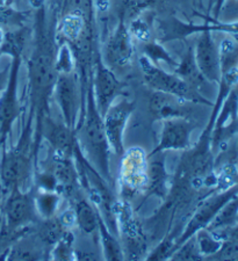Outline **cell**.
<instances>
[{
    "instance_id": "cell-14",
    "label": "cell",
    "mask_w": 238,
    "mask_h": 261,
    "mask_svg": "<svg viewBox=\"0 0 238 261\" xmlns=\"http://www.w3.org/2000/svg\"><path fill=\"white\" fill-rule=\"evenodd\" d=\"M2 212L8 230L28 228L37 214L31 192L22 191L18 187L12 189L6 195Z\"/></svg>"
},
{
    "instance_id": "cell-7",
    "label": "cell",
    "mask_w": 238,
    "mask_h": 261,
    "mask_svg": "<svg viewBox=\"0 0 238 261\" xmlns=\"http://www.w3.org/2000/svg\"><path fill=\"white\" fill-rule=\"evenodd\" d=\"M53 96L61 111L63 122L76 132L84 105L82 103L78 78L74 72L58 73Z\"/></svg>"
},
{
    "instance_id": "cell-4",
    "label": "cell",
    "mask_w": 238,
    "mask_h": 261,
    "mask_svg": "<svg viewBox=\"0 0 238 261\" xmlns=\"http://www.w3.org/2000/svg\"><path fill=\"white\" fill-rule=\"evenodd\" d=\"M138 65L142 71L144 83L151 91L178 96L195 105H205L209 107L214 105L206 96L191 88L177 73L169 72L163 67L155 65L143 55L138 57Z\"/></svg>"
},
{
    "instance_id": "cell-41",
    "label": "cell",
    "mask_w": 238,
    "mask_h": 261,
    "mask_svg": "<svg viewBox=\"0 0 238 261\" xmlns=\"http://www.w3.org/2000/svg\"><path fill=\"white\" fill-rule=\"evenodd\" d=\"M237 153H238V144H237Z\"/></svg>"
},
{
    "instance_id": "cell-20",
    "label": "cell",
    "mask_w": 238,
    "mask_h": 261,
    "mask_svg": "<svg viewBox=\"0 0 238 261\" xmlns=\"http://www.w3.org/2000/svg\"><path fill=\"white\" fill-rule=\"evenodd\" d=\"M97 208V207H96ZM98 209V208H97ZM98 232L101 244H103L104 254L106 260H125V253L121 247V244L117 239L110 233L107 223H106L103 215L98 209Z\"/></svg>"
},
{
    "instance_id": "cell-21",
    "label": "cell",
    "mask_w": 238,
    "mask_h": 261,
    "mask_svg": "<svg viewBox=\"0 0 238 261\" xmlns=\"http://www.w3.org/2000/svg\"><path fill=\"white\" fill-rule=\"evenodd\" d=\"M169 186L168 182V174L166 168L161 161H154L149 163L148 167V184L146 192L149 194L157 195L160 197H165L168 194L166 187Z\"/></svg>"
},
{
    "instance_id": "cell-12",
    "label": "cell",
    "mask_w": 238,
    "mask_h": 261,
    "mask_svg": "<svg viewBox=\"0 0 238 261\" xmlns=\"http://www.w3.org/2000/svg\"><path fill=\"white\" fill-rule=\"evenodd\" d=\"M159 142L149 157L168 151H186L192 146V134L197 123L192 117H176L164 120Z\"/></svg>"
},
{
    "instance_id": "cell-11",
    "label": "cell",
    "mask_w": 238,
    "mask_h": 261,
    "mask_svg": "<svg viewBox=\"0 0 238 261\" xmlns=\"http://www.w3.org/2000/svg\"><path fill=\"white\" fill-rule=\"evenodd\" d=\"M114 216H115L117 231L120 230L126 251L128 252L127 254L128 259H142L146 254L148 244L141 226L134 218L129 202L127 200L116 201L114 205Z\"/></svg>"
},
{
    "instance_id": "cell-19",
    "label": "cell",
    "mask_w": 238,
    "mask_h": 261,
    "mask_svg": "<svg viewBox=\"0 0 238 261\" xmlns=\"http://www.w3.org/2000/svg\"><path fill=\"white\" fill-rule=\"evenodd\" d=\"M74 212L76 225L85 234H92L98 231V209L87 197L78 194L74 199Z\"/></svg>"
},
{
    "instance_id": "cell-23",
    "label": "cell",
    "mask_w": 238,
    "mask_h": 261,
    "mask_svg": "<svg viewBox=\"0 0 238 261\" xmlns=\"http://www.w3.org/2000/svg\"><path fill=\"white\" fill-rule=\"evenodd\" d=\"M142 53L143 56H146L148 60L154 63L155 65H158L161 67V65L165 64L173 69V71L177 67L178 62H179L157 41L151 40L149 42H146V43H143Z\"/></svg>"
},
{
    "instance_id": "cell-39",
    "label": "cell",
    "mask_w": 238,
    "mask_h": 261,
    "mask_svg": "<svg viewBox=\"0 0 238 261\" xmlns=\"http://www.w3.org/2000/svg\"><path fill=\"white\" fill-rule=\"evenodd\" d=\"M6 143H7V141L4 140V137L2 136V134H0V151H2L3 147L6 145Z\"/></svg>"
},
{
    "instance_id": "cell-6",
    "label": "cell",
    "mask_w": 238,
    "mask_h": 261,
    "mask_svg": "<svg viewBox=\"0 0 238 261\" xmlns=\"http://www.w3.org/2000/svg\"><path fill=\"white\" fill-rule=\"evenodd\" d=\"M238 134V84L229 92L216 114L210 133V146L214 154L227 151L228 143Z\"/></svg>"
},
{
    "instance_id": "cell-29",
    "label": "cell",
    "mask_w": 238,
    "mask_h": 261,
    "mask_svg": "<svg viewBox=\"0 0 238 261\" xmlns=\"http://www.w3.org/2000/svg\"><path fill=\"white\" fill-rule=\"evenodd\" d=\"M75 64L76 57L71 45L67 43H63L58 50L56 58H55V67H56L57 73L74 72Z\"/></svg>"
},
{
    "instance_id": "cell-33",
    "label": "cell",
    "mask_w": 238,
    "mask_h": 261,
    "mask_svg": "<svg viewBox=\"0 0 238 261\" xmlns=\"http://www.w3.org/2000/svg\"><path fill=\"white\" fill-rule=\"evenodd\" d=\"M128 29L133 39H136L142 43L151 41V28L147 21L141 18V15L131 19Z\"/></svg>"
},
{
    "instance_id": "cell-8",
    "label": "cell",
    "mask_w": 238,
    "mask_h": 261,
    "mask_svg": "<svg viewBox=\"0 0 238 261\" xmlns=\"http://www.w3.org/2000/svg\"><path fill=\"white\" fill-rule=\"evenodd\" d=\"M12 57H13V61H12L10 67L8 81L2 92V95H0V134L6 141L11 136L12 128L22 112L18 96L21 53L14 54Z\"/></svg>"
},
{
    "instance_id": "cell-3",
    "label": "cell",
    "mask_w": 238,
    "mask_h": 261,
    "mask_svg": "<svg viewBox=\"0 0 238 261\" xmlns=\"http://www.w3.org/2000/svg\"><path fill=\"white\" fill-rule=\"evenodd\" d=\"M84 111L80 114L79 123L76 134H80L82 145L88 154L90 162L96 170L106 180L110 179L109 153L110 146L106 136L103 115L97 107L94 93H93L92 79L86 90Z\"/></svg>"
},
{
    "instance_id": "cell-18",
    "label": "cell",
    "mask_w": 238,
    "mask_h": 261,
    "mask_svg": "<svg viewBox=\"0 0 238 261\" xmlns=\"http://www.w3.org/2000/svg\"><path fill=\"white\" fill-rule=\"evenodd\" d=\"M184 81L191 88L205 96V90L208 84H210L200 72L199 67L194 60L193 48H188V50L182 55V58L178 62V65L173 71Z\"/></svg>"
},
{
    "instance_id": "cell-17",
    "label": "cell",
    "mask_w": 238,
    "mask_h": 261,
    "mask_svg": "<svg viewBox=\"0 0 238 261\" xmlns=\"http://www.w3.org/2000/svg\"><path fill=\"white\" fill-rule=\"evenodd\" d=\"M193 105L195 103L157 91H151L149 96V112L158 121L176 117H192Z\"/></svg>"
},
{
    "instance_id": "cell-38",
    "label": "cell",
    "mask_w": 238,
    "mask_h": 261,
    "mask_svg": "<svg viewBox=\"0 0 238 261\" xmlns=\"http://www.w3.org/2000/svg\"><path fill=\"white\" fill-rule=\"evenodd\" d=\"M8 73H10V71L5 70L3 71V72H0V93H2L4 88H5L7 81H8Z\"/></svg>"
},
{
    "instance_id": "cell-35",
    "label": "cell",
    "mask_w": 238,
    "mask_h": 261,
    "mask_svg": "<svg viewBox=\"0 0 238 261\" xmlns=\"http://www.w3.org/2000/svg\"><path fill=\"white\" fill-rule=\"evenodd\" d=\"M35 184L40 191H52L58 192V182L56 176L52 171H44L36 173L34 176Z\"/></svg>"
},
{
    "instance_id": "cell-27",
    "label": "cell",
    "mask_w": 238,
    "mask_h": 261,
    "mask_svg": "<svg viewBox=\"0 0 238 261\" xmlns=\"http://www.w3.org/2000/svg\"><path fill=\"white\" fill-rule=\"evenodd\" d=\"M194 237L195 241H197L200 254L202 255L203 259H210L220 250L223 243V239H221L212 231L208 229L199 230L194 234Z\"/></svg>"
},
{
    "instance_id": "cell-28",
    "label": "cell",
    "mask_w": 238,
    "mask_h": 261,
    "mask_svg": "<svg viewBox=\"0 0 238 261\" xmlns=\"http://www.w3.org/2000/svg\"><path fill=\"white\" fill-rule=\"evenodd\" d=\"M75 236L71 231L66 230L62 238L55 244L52 250L50 258L55 260H72L75 259V248H74Z\"/></svg>"
},
{
    "instance_id": "cell-5",
    "label": "cell",
    "mask_w": 238,
    "mask_h": 261,
    "mask_svg": "<svg viewBox=\"0 0 238 261\" xmlns=\"http://www.w3.org/2000/svg\"><path fill=\"white\" fill-rule=\"evenodd\" d=\"M238 195V184L233 185L230 188L221 192H211L209 195L203 197L200 203L193 210L192 216L187 222L185 229L178 236L176 244H174L173 252L179 247L182 243L193 236L201 229H207L212 220L218 216L225 204L233 197Z\"/></svg>"
},
{
    "instance_id": "cell-36",
    "label": "cell",
    "mask_w": 238,
    "mask_h": 261,
    "mask_svg": "<svg viewBox=\"0 0 238 261\" xmlns=\"http://www.w3.org/2000/svg\"><path fill=\"white\" fill-rule=\"evenodd\" d=\"M218 237L221 239H235V241L238 242V223L232 226H229V228L225 229H221V230H216L212 231Z\"/></svg>"
},
{
    "instance_id": "cell-24",
    "label": "cell",
    "mask_w": 238,
    "mask_h": 261,
    "mask_svg": "<svg viewBox=\"0 0 238 261\" xmlns=\"http://www.w3.org/2000/svg\"><path fill=\"white\" fill-rule=\"evenodd\" d=\"M221 74L238 67V43L231 35L225 36L219 44Z\"/></svg>"
},
{
    "instance_id": "cell-34",
    "label": "cell",
    "mask_w": 238,
    "mask_h": 261,
    "mask_svg": "<svg viewBox=\"0 0 238 261\" xmlns=\"http://www.w3.org/2000/svg\"><path fill=\"white\" fill-rule=\"evenodd\" d=\"M211 260H238V242L235 239H223L220 250L211 256Z\"/></svg>"
},
{
    "instance_id": "cell-30",
    "label": "cell",
    "mask_w": 238,
    "mask_h": 261,
    "mask_svg": "<svg viewBox=\"0 0 238 261\" xmlns=\"http://www.w3.org/2000/svg\"><path fill=\"white\" fill-rule=\"evenodd\" d=\"M157 3V0H122L121 16L123 19H134L148 11Z\"/></svg>"
},
{
    "instance_id": "cell-31",
    "label": "cell",
    "mask_w": 238,
    "mask_h": 261,
    "mask_svg": "<svg viewBox=\"0 0 238 261\" xmlns=\"http://www.w3.org/2000/svg\"><path fill=\"white\" fill-rule=\"evenodd\" d=\"M171 260H202V255L200 254L199 248L197 245V241L195 237H191L187 239L185 243H182L181 245L173 252Z\"/></svg>"
},
{
    "instance_id": "cell-2",
    "label": "cell",
    "mask_w": 238,
    "mask_h": 261,
    "mask_svg": "<svg viewBox=\"0 0 238 261\" xmlns=\"http://www.w3.org/2000/svg\"><path fill=\"white\" fill-rule=\"evenodd\" d=\"M35 113L29 108L28 117L23 120L18 143L7 149L3 147L0 158V191L7 195L13 188L28 191L27 185L34 170V161L37 162L35 143L33 136V121Z\"/></svg>"
},
{
    "instance_id": "cell-9",
    "label": "cell",
    "mask_w": 238,
    "mask_h": 261,
    "mask_svg": "<svg viewBox=\"0 0 238 261\" xmlns=\"http://www.w3.org/2000/svg\"><path fill=\"white\" fill-rule=\"evenodd\" d=\"M120 180L122 195L128 201V196L146 191L148 184L149 163L142 147H130L121 155Z\"/></svg>"
},
{
    "instance_id": "cell-40",
    "label": "cell",
    "mask_w": 238,
    "mask_h": 261,
    "mask_svg": "<svg viewBox=\"0 0 238 261\" xmlns=\"http://www.w3.org/2000/svg\"><path fill=\"white\" fill-rule=\"evenodd\" d=\"M232 37H233V39H235V41L237 42V43H238V34H232V35H231Z\"/></svg>"
},
{
    "instance_id": "cell-26",
    "label": "cell",
    "mask_w": 238,
    "mask_h": 261,
    "mask_svg": "<svg viewBox=\"0 0 238 261\" xmlns=\"http://www.w3.org/2000/svg\"><path fill=\"white\" fill-rule=\"evenodd\" d=\"M67 229L63 225V223L59 220L58 216H54L52 218L43 220L41 228L39 230V237L43 245L53 247L62 236L65 233Z\"/></svg>"
},
{
    "instance_id": "cell-16",
    "label": "cell",
    "mask_w": 238,
    "mask_h": 261,
    "mask_svg": "<svg viewBox=\"0 0 238 261\" xmlns=\"http://www.w3.org/2000/svg\"><path fill=\"white\" fill-rule=\"evenodd\" d=\"M193 53L200 72L210 84L218 85L221 79L219 44L216 43L211 31L205 29L199 33Z\"/></svg>"
},
{
    "instance_id": "cell-13",
    "label": "cell",
    "mask_w": 238,
    "mask_h": 261,
    "mask_svg": "<svg viewBox=\"0 0 238 261\" xmlns=\"http://www.w3.org/2000/svg\"><path fill=\"white\" fill-rule=\"evenodd\" d=\"M134 55L133 37L130 35L128 27L126 26L125 19L121 16L120 22L106 42L101 58L106 65L116 72L127 69L131 64Z\"/></svg>"
},
{
    "instance_id": "cell-42",
    "label": "cell",
    "mask_w": 238,
    "mask_h": 261,
    "mask_svg": "<svg viewBox=\"0 0 238 261\" xmlns=\"http://www.w3.org/2000/svg\"><path fill=\"white\" fill-rule=\"evenodd\" d=\"M235 2H237V3H238V0H235Z\"/></svg>"
},
{
    "instance_id": "cell-10",
    "label": "cell",
    "mask_w": 238,
    "mask_h": 261,
    "mask_svg": "<svg viewBox=\"0 0 238 261\" xmlns=\"http://www.w3.org/2000/svg\"><path fill=\"white\" fill-rule=\"evenodd\" d=\"M134 109V101L120 95L103 115L104 127L110 150L118 157H121L126 150L123 138H125L127 124Z\"/></svg>"
},
{
    "instance_id": "cell-32",
    "label": "cell",
    "mask_w": 238,
    "mask_h": 261,
    "mask_svg": "<svg viewBox=\"0 0 238 261\" xmlns=\"http://www.w3.org/2000/svg\"><path fill=\"white\" fill-rule=\"evenodd\" d=\"M178 236L170 233L161 241L150 254L147 255L148 260H165L170 259L173 253L174 244H176Z\"/></svg>"
},
{
    "instance_id": "cell-25",
    "label": "cell",
    "mask_w": 238,
    "mask_h": 261,
    "mask_svg": "<svg viewBox=\"0 0 238 261\" xmlns=\"http://www.w3.org/2000/svg\"><path fill=\"white\" fill-rule=\"evenodd\" d=\"M85 31V21L83 19V15L77 12H72V13L67 14L64 19L62 20V27L61 33L64 40H66L65 43L75 44L80 39H83Z\"/></svg>"
},
{
    "instance_id": "cell-37",
    "label": "cell",
    "mask_w": 238,
    "mask_h": 261,
    "mask_svg": "<svg viewBox=\"0 0 238 261\" xmlns=\"http://www.w3.org/2000/svg\"><path fill=\"white\" fill-rule=\"evenodd\" d=\"M225 2H227V0H215V6H214V10H212L214 19H219Z\"/></svg>"
},
{
    "instance_id": "cell-22",
    "label": "cell",
    "mask_w": 238,
    "mask_h": 261,
    "mask_svg": "<svg viewBox=\"0 0 238 261\" xmlns=\"http://www.w3.org/2000/svg\"><path fill=\"white\" fill-rule=\"evenodd\" d=\"M61 201L62 195L58 192L40 191L36 195H34L36 213L42 220L56 216Z\"/></svg>"
},
{
    "instance_id": "cell-15",
    "label": "cell",
    "mask_w": 238,
    "mask_h": 261,
    "mask_svg": "<svg viewBox=\"0 0 238 261\" xmlns=\"http://www.w3.org/2000/svg\"><path fill=\"white\" fill-rule=\"evenodd\" d=\"M92 86L97 107L100 114L104 115L110 105L121 95L123 85L116 77V73L105 64L101 56L97 58Z\"/></svg>"
},
{
    "instance_id": "cell-1",
    "label": "cell",
    "mask_w": 238,
    "mask_h": 261,
    "mask_svg": "<svg viewBox=\"0 0 238 261\" xmlns=\"http://www.w3.org/2000/svg\"><path fill=\"white\" fill-rule=\"evenodd\" d=\"M55 58L53 45L43 31V22L39 21L36 45L28 61V92L31 108L35 113V132L40 130L44 117L50 116L49 101L58 75Z\"/></svg>"
}]
</instances>
